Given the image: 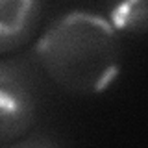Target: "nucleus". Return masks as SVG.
<instances>
[{"label":"nucleus","mask_w":148,"mask_h":148,"mask_svg":"<svg viewBox=\"0 0 148 148\" xmlns=\"http://www.w3.org/2000/svg\"><path fill=\"white\" fill-rule=\"evenodd\" d=\"M35 54L46 74L65 91L98 95L117 78L119 32L95 13L72 11L46 28Z\"/></svg>","instance_id":"f257e3e1"},{"label":"nucleus","mask_w":148,"mask_h":148,"mask_svg":"<svg viewBox=\"0 0 148 148\" xmlns=\"http://www.w3.org/2000/svg\"><path fill=\"white\" fill-rule=\"evenodd\" d=\"M35 92L17 65L0 63V141L26 135L35 122Z\"/></svg>","instance_id":"f03ea898"},{"label":"nucleus","mask_w":148,"mask_h":148,"mask_svg":"<svg viewBox=\"0 0 148 148\" xmlns=\"http://www.w3.org/2000/svg\"><path fill=\"white\" fill-rule=\"evenodd\" d=\"M41 17V0H0V54L24 45Z\"/></svg>","instance_id":"7ed1b4c3"},{"label":"nucleus","mask_w":148,"mask_h":148,"mask_svg":"<svg viewBox=\"0 0 148 148\" xmlns=\"http://www.w3.org/2000/svg\"><path fill=\"white\" fill-rule=\"evenodd\" d=\"M109 24L117 32L143 34L146 30V0H117Z\"/></svg>","instance_id":"20e7f679"}]
</instances>
